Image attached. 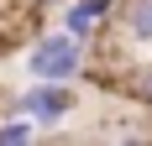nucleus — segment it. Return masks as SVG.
I'll return each mask as SVG.
<instances>
[{"mask_svg":"<svg viewBox=\"0 0 152 146\" xmlns=\"http://www.w3.org/2000/svg\"><path fill=\"white\" fill-rule=\"evenodd\" d=\"M26 73L31 78L74 84L79 73H84V42H79L74 31H47V37H37L31 52H26Z\"/></svg>","mask_w":152,"mask_h":146,"instance_id":"nucleus-1","label":"nucleus"},{"mask_svg":"<svg viewBox=\"0 0 152 146\" xmlns=\"http://www.w3.org/2000/svg\"><path fill=\"white\" fill-rule=\"evenodd\" d=\"M74 89L58 84V78H31L26 89H21V115L37 120V125H63V120L74 115Z\"/></svg>","mask_w":152,"mask_h":146,"instance_id":"nucleus-2","label":"nucleus"},{"mask_svg":"<svg viewBox=\"0 0 152 146\" xmlns=\"http://www.w3.org/2000/svg\"><path fill=\"white\" fill-rule=\"evenodd\" d=\"M110 16H115V0H68L63 31H74L79 42H89V37H100L110 26Z\"/></svg>","mask_w":152,"mask_h":146,"instance_id":"nucleus-3","label":"nucleus"},{"mask_svg":"<svg viewBox=\"0 0 152 146\" xmlns=\"http://www.w3.org/2000/svg\"><path fill=\"white\" fill-rule=\"evenodd\" d=\"M121 26H126V37L152 42V0H126L121 5Z\"/></svg>","mask_w":152,"mask_h":146,"instance_id":"nucleus-4","label":"nucleus"},{"mask_svg":"<svg viewBox=\"0 0 152 146\" xmlns=\"http://www.w3.org/2000/svg\"><path fill=\"white\" fill-rule=\"evenodd\" d=\"M31 131H37V120H5V125H0V146H26L31 141Z\"/></svg>","mask_w":152,"mask_h":146,"instance_id":"nucleus-5","label":"nucleus"},{"mask_svg":"<svg viewBox=\"0 0 152 146\" xmlns=\"http://www.w3.org/2000/svg\"><path fill=\"white\" fill-rule=\"evenodd\" d=\"M137 99H142V104H152V63L137 73Z\"/></svg>","mask_w":152,"mask_h":146,"instance_id":"nucleus-6","label":"nucleus"}]
</instances>
